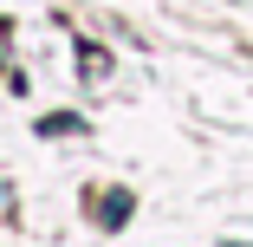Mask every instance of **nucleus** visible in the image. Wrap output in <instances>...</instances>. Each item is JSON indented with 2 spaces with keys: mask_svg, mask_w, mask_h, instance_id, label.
Here are the masks:
<instances>
[{
  "mask_svg": "<svg viewBox=\"0 0 253 247\" xmlns=\"http://www.w3.org/2000/svg\"><path fill=\"white\" fill-rule=\"evenodd\" d=\"M39 130H45V137H65V130H78V117H65V111H59V117H45Z\"/></svg>",
  "mask_w": 253,
  "mask_h": 247,
  "instance_id": "nucleus-1",
  "label": "nucleus"
}]
</instances>
